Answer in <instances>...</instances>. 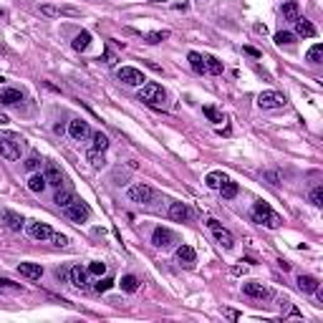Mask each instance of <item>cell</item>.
Here are the masks:
<instances>
[{"mask_svg": "<svg viewBox=\"0 0 323 323\" xmlns=\"http://www.w3.org/2000/svg\"><path fill=\"white\" fill-rule=\"evenodd\" d=\"M253 220L258 225H265V227H270V230H275V227H281V215H275L273 210H270V204L268 202H262V200H258L255 204H253Z\"/></svg>", "mask_w": 323, "mask_h": 323, "instance_id": "1", "label": "cell"}, {"mask_svg": "<svg viewBox=\"0 0 323 323\" xmlns=\"http://www.w3.org/2000/svg\"><path fill=\"white\" fill-rule=\"evenodd\" d=\"M23 149V139L13 131H0V157L5 159H18Z\"/></svg>", "mask_w": 323, "mask_h": 323, "instance_id": "2", "label": "cell"}, {"mask_svg": "<svg viewBox=\"0 0 323 323\" xmlns=\"http://www.w3.org/2000/svg\"><path fill=\"white\" fill-rule=\"evenodd\" d=\"M139 99L146 101V104H152V106H162V104H164V99H167V94H164V89H162L159 83L146 81V83H141Z\"/></svg>", "mask_w": 323, "mask_h": 323, "instance_id": "3", "label": "cell"}, {"mask_svg": "<svg viewBox=\"0 0 323 323\" xmlns=\"http://www.w3.org/2000/svg\"><path fill=\"white\" fill-rule=\"evenodd\" d=\"M129 200L131 202H139V204H152L154 202V197H157V192H154V189L149 187V184H134V187H129Z\"/></svg>", "mask_w": 323, "mask_h": 323, "instance_id": "4", "label": "cell"}, {"mask_svg": "<svg viewBox=\"0 0 323 323\" xmlns=\"http://www.w3.org/2000/svg\"><path fill=\"white\" fill-rule=\"evenodd\" d=\"M63 212H66L68 220H73V222H86L89 215H91V207L86 202H81V200H73L68 207H63Z\"/></svg>", "mask_w": 323, "mask_h": 323, "instance_id": "5", "label": "cell"}, {"mask_svg": "<svg viewBox=\"0 0 323 323\" xmlns=\"http://www.w3.org/2000/svg\"><path fill=\"white\" fill-rule=\"evenodd\" d=\"M174 242H180V238L172 230H167V227H157L152 232V245L159 247V250H167V247H172Z\"/></svg>", "mask_w": 323, "mask_h": 323, "instance_id": "6", "label": "cell"}, {"mask_svg": "<svg viewBox=\"0 0 323 323\" xmlns=\"http://www.w3.org/2000/svg\"><path fill=\"white\" fill-rule=\"evenodd\" d=\"M258 106L260 109H283L285 106V96L281 91H262L258 96Z\"/></svg>", "mask_w": 323, "mask_h": 323, "instance_id": "7", "label": "cell"}, {"mask_svg": "<svg viewBox=\"0 0 323 323\" xmlns=\"http://www.w3.org/2000/svg\"><path fill=\"white\" fill-rule=\"evenodd\" d=\"M116 79L124 81L126 86H141L146 79H144V73L139 68H131V66H121L119 71H116Z\"/></svg>", "mask_w": 323, "mask_h": 323, "instance_id": "8", "label": "cell"}, {"mask_svg": "<svg viewBox=\"0 0 323 323\" xmlns=\"http://www.w3.org/2000/svg\"><path fill=\"white\" fill-rule=\"evenodd\" d=\"M68 134H71V139L83 141V139H89V137H91V126L86 124L83 119H73V121L68 124Z\"/></svg>", "mask_w": 323, "mask_h": 323, "instance_id": "9", "label": "cell"}, {"mask_svg": "<svg viewBox=\"0 0 323 323\" xmlns=\"http://www.w3.org/2000/svg\"><path fill=\"white\" fill-rule=\"evenodd\" d=\"M0 222H3L8 230H13V232H20L25 220L18 212H13V210H0Z\"/></svg>", "mask_w": 323, "mask_h": 323, "instance_id": "10", "label": "cell"}, {"mask_svg": "<svg viewBox=\"0 0 323 323\" xmlns=\"http://www.w3.org/2000/svg\"><path fill=\"white\" fill-rule=\"evenodd\" d=\"M210 227H212V235H215V240L220 242V245H222L225 247V250H230V247L235 245V238H232V235L225 230V227H220V222H217V220H210Z\"/></svg>", "mask_w": 323, "mask_h": 323, "instance_id": "11", "label": "cell"}, {"mask_svg": "<svg viewBox=\"0 0 323 323\" xmlns=\"http://www.w3.org/2000/svg\"><path fill=\"white\" fill-rule=\"evenodd\" d=\"M242 293H245L247 298H260V301L262 298H270V288L262 285V283H255V281L253 283H245L242 285Z\"/></svg>", "mask_w": 323, "mask_h": 323, "instance_id": "12", "label": "cell"}, {"mask_svg": "<svg viewBox=\"0 0 323 323\" xmlns=\"http://www.w3.org/2000/svg\"><path fill=\"white\" fill-rule=\"evenodd\" d=\"M28 235H31L33 240H51V235H53V230H51V225H46V222H31L28 225Z\"/></svg>", "mask_w": 323, "mask_h": 323, "instance_id": "13", "label": "cell"}, {"mask_svg": "<svg viewBox=\"0 0 323 323\" xmlns=\"http://www.w3.org/2000/svg\"><path fill=\"white\" fill-rule=\"evenodd\" d=\"M23 101V91L20 89H0V104L3 106H16Z\"/></svg>", "mask_w": 323, "mask_h": 323, "instance_id": "14", "label": "cell"}, {"mask_svg": "<svg viewBox=\"0 0 323 323\" xmlns=\"http://www.w3.org/2000/svg\"><path fill=\"white\" fill-rule=\"evenodd\" d=\"M43 177H46V182L53 184V187H61L63 184V172L58 169L53 162H46V172H43Z\"/></svg>", "mask_w": 323, "mask_h": 323, "instance_id": "15", "label": "cell"}, {"mask_svg": "<svg viewBox=\"0 0 323 323\" xmlns=\"http://www.w3.org/2000/svg\"><path fill=\"white\" fill-rule=\"evenodd\" d=\"M169 217L177 220V222H187V220L192 217V212H189V207L184 202H172L169 204Z\"/></svg>", "mask_w": 323, "mask_h": 323, "instance_id": "16", "label": "cell"}, {"mask_svg": "<svg viewBox=\"0 0 323 323\" xmlns=\"http://www.w3.org/2000/svg\"><path fill=\"white\" fill-rule=\"evenodd\" d=\"M18 273L23 278H28V281H38V278L43 275V268L38 265V262H20L18 265Z\"/></svg>", "mask_w": 323, "mask_h": 323, "instance_id": "17", "label": "cell"}, {"mask_svg": "<svg viewBox=\"0 0 323 323\" xmlns=\"http://www.w3.org/2000/svg\"><path fill=\"white\" fill-rule=\"evenodd\" d=\"M293 25H296V36H303V38H313L316 36V25L311 20H305V18H296L293 20Z\"/></svg>", "mask_w": 323, "mask_h": 323, "instance_id": "18", "label": "cell"}, {"mask_svg": "<svg viewBox=\"0 0 323 323\" xmlns=\"http://www.w3.org/2000/svg\"><path fill=\"white\" fill-rule=\"evenodd\" d=\"M40 13L48 18H58V16H79L76 8H53V5H40Z\"/></svg>", "mask_w": 323, "mask_h": 323, "instance_id": "19", "label": "cell"}, {"mask_svg": "<svg viewBox=\"0 0 323 323\" xmlns=\"http://www.w3.org/2000/svg\"><path fill=\"white\" fill-rule=\"evenodd\" d=\"M73 200H76V197H73V189H68V187H58V189H56L53 202L58 204V207H68Z\"/></svg>", "mask_w": 323, "mask_h": 323, "instance_id": "20", "label": "cell"}, {"mask_svg": "<svg viewBox=\"0 0 323 323\" xmlns=\"http://www.w3.org/2000/svg\"><path fill=\"white\" fill-rule=\"evenodd\" d=\"M68 278H71V283L76 285V288H83V285H86V281H89V270H83L81 265H76V268H71Z\"/></svg>", "mask_w": 323, "mask_h": 323, "instance_id": "21", "label": "cell"}, {"mask_svg": "<svg viewBox=\"0 0 323 323\" xmlns=\"http://www.w3.org/2000/svg\"><path fill=\"white\" fill-rule=\"evenodd\" d=\"M318 285H321L318 278H313V275H298V288H301L303 293H313Z\"/></svg>", "mask_w": 323, "mask_h": 323, "instance_id": "22", "label": "cell"}, {"mask_svg": "<svg viewBox=\"0 0 323 323\" xmlns=\"http://www.w3.org/2000/svg\"><path fill=\"white\" fill-rule=\"evenodd\" d=\"M301 16V5L296 3V0H285L283 3V18L285 20H296Z\"/></svg>", "mask_w": 323, "mask_h": 323, "instance_id": "23", "label": "cell"}, {"mask_svg": "<svg viewBox=\"0 0 323 323\" xmlns=\"http://www.w3.org/2000/svg\"><path fill=\"white\" fill-rule=\"evenodd\" d=\"M195 258H197V255H195V250H192L189 245H180V247H177V260L184 262V265H192Z\"/></svg>", "mask_w": 323, "mask_h": 323, "instance_id": "24", "label": "cell"}, {"mask_svg": "<svg viewBox=\"0 0 323 323\" xmlns=\"http://www.w3.org/2000/svg\"><path fill=\"white\" fill-rule=\"evenodd\" d=\"M86 159H89V164H91L94 169L106 167V157H104V152H101V149H91L89 154H86Z\"/></svg>", "mask_w": 323, "mask_h": 323, "instance_id": "25", "label": "cell"}, {"mask_svg": "<svg viewBox=\"0 0 323 323\" xmlns=\"http://www.w3.org/2000/svg\"><path fill=\"white\" fill-rule=\"evenodd\" d=\"M187 58H189V66H192L195 73H207V66H204V56H202V53H195V51H192Z\"/></svg>", "mask_w": 323, "mask_h": 323, "instance_id": "26", "label": "cell"}, {"mask_svg": "<svg viewBox=\"0 0 323 323\" xmlns=\"http://www.w3.org/2000/svg\"><path fill=\"white\" fill-rule=\"evenodd\" d=\"M46 187H48V182H46V177H43V174H33V177L28 180V189H31V192H36V195H40Z\"/></svg>", "mask_w": 323, "mask_h": 323, "instance_id": "27", "label": "cell"}, {"mask_svg": "<svg viewBox=\"0 0 323 323\" xmlns=\"http://www.w3.org/2000/svg\"><path fill=\"white\" fill-rule=\"evenodd\" d=\"M89 46H91V33L89 31H81L76 38H73V48L76 51H86Z\"/></svg>", "mask_w": 323, "mask_h": 323, "instance_id": "28", "label": "cell"}, {"mask_svg": "<svg viewBox=\"0 0 323 323\" xmlns=\"http://www.w3.org/2000/svg\"><path fill=\"white\" fill-rule=\"evenodd\" d=\"M121 290L137 293V290H139V278H137V275H124V278H121Z\"/></svg>", "mask_w": 323, "mask_h": 323, "instance_id": "29", "label": "cell"}, {"mask_svg": "<svg viewBox=\"0 0 323 323\" xmlns=\"http://www.w3.org/2000/svg\"><path fill=\"white\" fill-rule=\"evenodd\" d=\"M225 180H227V177H225L222 172H210V174H207V180H204V182H207V187H212V189H220Z\"/></svg>", "mask_w": 323, "mask_h": 323, "instance_id": "30", "label": "cell"}, {"mask_svg": "<svg viewBox=\"0 0 323 323\" xmlns=\"http://www.w3.org/2000/svg\"><path fill=\"white\" fill-rule=\"evenodd\" d=\"M0 293H23V285L8 281V278H0Z\"/></svg>", "mask_w": 323, "mask_h": 323, "instance_id": "31", "label": "cell"}, {"mask_svg": "<svg viewBox=\"0 0 323 323\" xmlns=\"http://www.w3.org/2000/svg\"><path fill=\"white\" fill-rule=\"evenodd\" d=\"M204 66H207L210 73H217V76L222 73V61H217L215 56H204Z\"/></svg>", "mask_w": 323, "mask_h": 323, "instance_id": "32", "label": "cell"}, {"mask_svg": "<svg viewBox=\"0 0 323 323\" xmlns=\"http://www.w3.org/2000/svg\"><path fill=\"white\" fill-rule=\"evenodd\" d=\"M220 192H222V197H225V200H232L235 195H238V184L230 182V180H225V182H222V187H220Z\"/></svg>", "mask_w": 323, "mask_h": 323, "instance_id": "33", "label": "cell"}, {"mask_svg": "<svg viewBox=\"0 0 323 323\" xmlns=\"http://www.w3.org/2000/svg\"><path fill=\"white\" fill-rule=\"evenodd\" d=\"M94 149H101V152H104L106 149V146H109V137L104 134V131H94Z\"/></svg>", "mask_w": 323, "mask_h": 323, "instance_id": "34", "label": "cell"}, {"mask_svg": "<svg viewBox=\"0 0 323 323\" xmlns=\"http://www.w3.org/2000/svg\"><path fill=\"white\" fill-rule=\"evenodd\" d=\"M275 43H278V46H290V43H296V36L281 31V33H275Z\"/></svg>", "mask_w": 323, "mask_h": 323, "instance_id": "35", "label": "cell"}, {"mask_svg": "<svg viewBox=\"0 0 323 323\" xmlns=\"http://www.w3.org/2000/svg\"><path fill=\"white\" fill-rule=\"evenodd\" d=\"M321 58H323V46L316 43V46L308 51V61H311V63H321Z\"/></svg>", "mask_w": 323, "mask_h": 323, "instance_id": "36", "label": "cell"}, {"mask_svg": "<svg viewBox=\"0 0 323 323\" xmlns=\"http://www.w3.org/2000/svg\"><path fill=\"white\" fill-rule=\"evenodd\" d=\"M169 38V31H157V33H146V43H162V40H167Z\"/></svg>", "mask_w": 323, "mask_h": 323, "instance_id": "37", "label": "cell"}, {"mask_svg": "<svg viewBox=\"0 0 323 323\" xmlns=\"http://www.w3.org/2000/svg\"><path fill=\"white\" fill-rule=\"evenodd\" d=\"M111 285H114V278H101V275H99V283L94 285V290H96V293H106Z\"/></svg>", "mask_w": 323, "mask_h": 323, "instance_id": "38", "label": "cell"}, {"mask_svg": "<svg viewBox=\"0 0 323 323\" xmlns=\"http://www.w3.org/2000/svg\"><path fill=\"white\" fill-rule=\"evenodd\" d=\"M202 111H204V116H207V119H210V121H225V116H222V114H220L217 109H212V106H204Z\"/></svg>", "mask_w": 323, "mask_h": 323, "instance_id": "39", "label": "cell"}, {"mask_svg": "<svg viewBox=\"0 0 323 323\" xmlns=\"http://www.w3.org/2000/svg\"><path fill=\"white\" fill-rule=\"evenodd\" d=\"M311 202L316 204V207H323V187H313V192H311Z\"/></svg>", "mask_w": 323, "mask_h": 323, "instance_id": "40", "label": "cell"}, {"mask_svg": "<svg viewBox=\"0 0 323 323\" xmlns=\"http://www.w3.org/2000/svg\"><path fill=\"white\" fill-rule=\"evenodd\" d=\"M89 273H91V275H104V273H106V265H104V262H91V265H89Z\"/></svg>", "mask_w": 323, "mask_h": 323, "instance_id": "41", "label": "cell"}, {"mask_svg": "<svg viewBox=\"0 0 323 323\" xmlns=\"http://www.w3.org/2000/svg\"><path fill=\"white\" fill-rule=\"evenodd\" d=\"M40 167V159L38 157H31V159H25V169H31V172H36Z\"/></svg>", "mask_w": 323, "mask_h": 323, "instance_id": "42", "label": "cell"}, {"mask_svg": "<svg viewBox=\"0 0 323 323\" xmlns=\"http://www.w3.org/2000/svg\"><path fill=\"white\" fill-rule=\"evenodd\" d=\"M51 240H53L56 245H66V242H68V238H66V235H61V232H53Z\"/></svg>", "mask_w": 323, "mask_h": 323, "instance_id": "43", "label": "cell"}, {"mask_svg": "<svg viewBox=\"0 0 323 323\" xmlns=\"http://www.w3.org/2000/svg\"><path fill=\"white\" fill-rule=\"evenodd\" d=\"M242 51H245V53H247V56H253V58H258V56H260V53H258V51H255V48H250V46H245V48H242Z\"/></svg>", "mask_w": 323, "mask_h": 323, "instance_id": "44", "label": "cell"}, {"mask_svg": "<svg viewBox=\"0 0 323 323\" xmlns=\"http://www.w3.org/2000/svg\"><path fill=\"white\" fill-rule=\"evenodd\" d=\"M0 124H8V116L5 114H0Z\"/></svg>", "mask_w": 323, "mask_h": 323, "instance_id": "45", "label": "cell"}, {"mask_svg": "<svg viewBox=\"0 0 323 323\" xmlns=\"http://www.w3.org/2000/svg\"><path fill=\"white\" fill-rule=\"evenodd\" d=\"M152 3H167V0H152Z\"/></svg>", "mask_w": 323, "mask_h": 323, "instance_id": "46", "label": "cell"}]
</instances>
